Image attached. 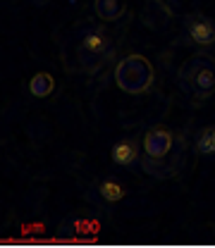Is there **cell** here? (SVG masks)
Masks as SVG:
<instances>
[{
  "mask_svg": "<svg viewBox=\"0 0 215 248\" xmlns=\"http://www.w3.org/2000/svg\"><path fill=\"white\" fill-rule=\"evenodd\" d=\"M115 81L124 93H144L153 84V64L144 55H127L115 67Z\"/></svg>",
  "mask_w": 215,
  "mask_h": 248,
  "instance_id": "cell-3",
  "label": "cell"
},
{
  "mask_svg": "<svg viewBox=\"0 0 215 248\" xmlns=\"http://www.w3.org/2000/svg\"><path fill=\"white\" fill-rule=\"evenodd\" d=\"M98 193H100L108 203H117V201L124 198L122 184L115 182V179H103V182H98Z\"/></svg>",
  "mask_w": 215,
  "mask_h": 248,
  "instance_id": "cell-11",
  "label": "cell"
},
{
  "mask_svg": "<svg viewBox=\"0 0 215 248\" xmlns=\"http://www.w3.org/2000/svg\"><path fill=\"white\" fill-rule=\"evenodd\" d=\"M186 160V141L182 136H177L175 146L170 153H165L163 157H151V155H144L141 157V167L146 174H151L155 179H170V177H177L184 167Z\"/></svg>",
  "mask_w": 215,
  "mask_h": 248,
  "instance_id": "cell-4",
  "label": "cell"
},
{
  "mask_svg": "<svg viewBox=\"0 0 215 248\" xmlns=\"http://www.w3.org/2000/svg\"><path fill=\"white\" fill-rule=\"evenodd\" d=\"M186 36L198 46H213L215 43V22L206 15H189L184 19Z\"/></svg>",
  "mask_w": 215,
  "mask_h": 248,
  "instance_id": "cell-6",
  "label": "cell"
},
{
  "mask_svg": "<svg viewBox=\"0 0 215 248\" xmlns=\"http://www.w3.org/2000/svg\"><path fill=\"white\" fill-rule=\"evenodd\" d=\"M177 81L186 95L198 100L211 98L215 91V60L206 53H196L180 67Z\"/></svg>",
  "mask_w": 215,
  "mask_h": 248,
  "instance_id": "cell-1",
  "label": "cell"
},
{
  "mask_svg": "<svg viewBox=\"0 0 215 248\" xmlns=\"http://www.w3.org/2000/svg\"><path fill=\"white\" fill-rule=\"evenodd\" d=\"M110 157H113V162H115V165H120V167L132 165V162L139 157V153H136V143H134L132 139H120V141L113 146Z\"/></svg>",
  "mask_w": 215,
  "mask_h": 248,
  "instance_id": "cell-8",
  "label": "cell"
},
{
  "mask_svg": "<svg viewBox=\"0 0 215 248\" xmlns=\"http://www.w3.org/2000/svg\"><path fill=\"white\" fill-rule=\"evenodd\" d=\"M77 62L82 69H96L115 50L113 36L100 27H86L77 36Z\"/></svg>",
  "mask_w": 215,
  "mask_h": 248,
  "instance_id": "cell-2",
  "label": "cell"
},
{
  "mask_svg": "<svg viewBox=\"0 0 215 248\" xmlns=\"http://www.w3.org/2000/svg\"><path fill=\"white\" fill-rule=\"evenodd\" d=\"M31 2H33V5H46L48 0H31Z\"/></svg>",
  "mask_w": 215,
  "mask_h": 248,
  "instance_id": "cell-12",
  "label": "cell"
},
{
  "mask_svg": "<svg viewBox=\"0 0 215 248\" xmlns=\"http://www.w3.org/2000/svg\"><path fill=\"white\" fill-rule=\"evenodd\" d=\"M175 141H177V134H172L167 126H151L144 134V155L163 157L165 153L172 151Z\"/></svg>",
  "mask_w": 215,
  "mask_h": 248,
  "instance_id": "cell-5",
  "label": "cell"
},
{
  "mask_svg": "<svg viewBox=\"0 0 215 248\" xmlns=\"http://www.w3.org/2000/svg\"><path fill=\"white\" fill-rule=\"evenodd\" d=\"M196 151L201 155L215 157V126H203L196 134Z\"/></svg>",
  "mask_w": 215,
  "mask_h": 248,
  "instance_id": "cell-10",
  "label": "cell"
},
{
  "mask_svg": "<svg viewBox=\"0 0 215 248\" xmlns=\"http://www.w3.org/2000/svg\"><path fill=\"white\" fill-rule=\"evenodd\" d=\"M53 89H55V79H53L48 72H38V74L31 77V81H29L31 95H36V98H46Z\"/></svg>",
  "mask_w": 215,
  "mask_h": 248,
  "instance_id": "cell-9",
  "label": "cell"
},
{
  "mask_svg": "<svg viewBox=\"0 0 215 248\" xmlns=\"http://www.w3.org/2000/svg\"><path fill=\"white\" fill-rule=\"evenodd\" d=\"M124 7H127L124 0H96V2H93V12H96V17L103 19V22H115V19H120L124 15Z\"/></svg>",
  "mask_w": 215,
  "mask_h": 248,
  "instance_id": "cell-7",
  "label": "cell"
}]
</instances>
